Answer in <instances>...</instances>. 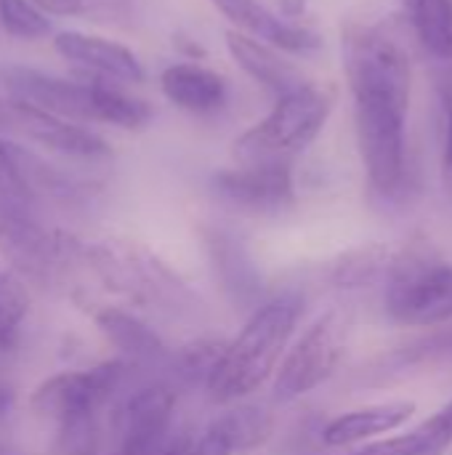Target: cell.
Returning <instances> with one entry per match:
<instances>
[{"instance_id": "4fadbf2b", "label": "cell", "mask_w": 452, "mask_h": 455, "mask_svg": "<svg viewBox=\"0 0 452 455\" xmlns=\"http://www.w3.org/2000/svg\"><path fill=\"white\" fill-rule=\"evenodd\" d=\"M213 189L232 205L253 213H277L296 197L293 173L288 163L240 165L213 176Z\"/></svg>"}, {"instance_id": "7402d4cb", "label": "cell", "mask_w": 452, "mask_h": 455, "mask_svg": "<svg viewBox=\"0 0 452 455\" xmlns=\"http://www.w3.org/2000/svg\"><path fill=\"white\" fill-rule=\"evenodd\" d=\"M397 251L389 245H365L349 251L336 264V283L338 288H365L376 283L381 275H389L394 267Z\"/></svg>"}, {"instance_id": "d6986e66", "label": "cell", "mask_w": 452, "mask_h": 455, "mask_svg": "<svg viewBox=\"0 0 452 455\" xmlns=\"http://www.w3.org/2000/svg\"><path fill=\"white\" fill-rule=\"evenodd\" d=\"M91 317H93L96 328L104 333V339L115 349H120L125 357H131L136 363H157V360L168 357L163 339L133 312H128L123 307H96L91 312Z\"/></svg>"}, {"instance_id": "9a60e30c", "label": "cell", "mask_w": 452, "mask_h": 455, "mask_svg": "<svg viewBox=\"0 0 452 455\" xmlns=\"http://www.w3.org/2000/svg\"><path fill=\"white\" fill-rule=\"evenodd\" d=\"M210 3L229 19L232 29L264 40L280 51L306 53L322 45V37L314 29L301 27L285 16H277L258 0H210Z\"/></svg>"}, {"instance_id": "2e32d148", "label": "cell", "mask_w": 452, "mask_h": 455, "mask_svg": "<svg viewBox=\"0 0 452 455\" xmlns=\"http://www.w3.org/2000/svg\"><path fill=\"white\" fill-rule=\"evenodd\" d=\"M226 51L234 59V64L261 88L272 91L277 99L285 96L288 91L298 88L301 83H306L301 77V72L296 69L293 61H288L282 56L280 48L256 40L245 32L237 29H226Z\"/></svg>"}, {"instance_id": "d4e9b609", "label": "cell", "mask_w": 452, "mask_h": 455, "mask_svg": "<svg viewBox=\"0 0 452 455\" xmlns=\"http://www.w3.org/2000/svg\"><path fill=\"white\" fill-rule=\"evenodd\" d=\"M0 27L19 40H40L51 35L48 16L32 0H0Z\"/></svg>"}, {"instance_id": "6da1fadb", "label": "cell", "mask_w": 452, "mask_h": 455, "mask_svg": "<svg viewBox=\"0 0 452 455\" xmlns=\"http://www.w3.org/2000/svg\"><path fill=\"white\" fill-rule=\"evenodd\" d=\"M301 312L304 301L293 291H285L258 307L240 333L226 341L224 355L205 384L208 397L218 405H237L274 379L285 352L290 349Z\"/></svg>"}, {"instance_id": "1f68e13d", "label": "cell", "mask_w": 452, "mask_h": 455, "mask_svg": "<svg viewBox=\"0 0 452 455\" xmlns=\"http://www.w3.org/2000/svg\"><path fill=\"white\" fill-rule=\"evenodd\" d=\"M5 408H8V392H5V389L0 387V413H3Z\"/></svg>"}, {"instance_id": "4dcf8cb0", "label": "cell", "mask_w": 452, "mask_h": 455, "mask_svg": "<svg viewBox=\"0 0 452 455\" xmlns=\"http://www.w3.org/2000/svg\"><path fill=\"white\" fill-rule=\"evenodd\" d=\"M280 8L285 19H298L304 13V0H280Z\"/></svg>"}, {"instance_id": "8992f818", "label": "cell", "mask_w": 452, "mask_h": 455, "mask_svg": "<svg viewBox=\"0 0 452 455\" xmlns=\"http://www.w3.org/2000/svg\"><path fill=\"white\" fill-rule=\"evenodd\" d=\"M344 67L354 96L370 93L410 109L413 64L408 48L378 27L349 24L344 29Z\"/></svg>"}, {"instance_id": "7c38bea8", "label": "cell", "mask_w": 452, "mask_h": 455, "mask_svg": "<svg viewBox=\"0 0 452 455\" xmlns=\"http://www.w3.org/2000/svg\"><path fill=\"white\" fill-rule=\"evenodd\" d=\"M176 392L168 384H149L133 392L115 413V451L109 455H152L173 437Z\"/></svg>"}, {"instance_id": "f1b7e54d", "label": "cell", "mask_w": 452, "mask_h": 455, "mask_svg": "<svg viewBox=\"0 0 452 455\" xmlns=\"http://www.w3.org/2000/svg\"><path fill=\"white\" fill-rule=\"evenodd\" d=\"M445 112H448V120H445V165L452 171V83L445 93Z\"/></svg>"}, {"instance_id": "5bb4252c", "label": "cell", "mask_w": 452, "mask_h": 455, "mask_svg": "<svg viewBox=\"0 0 452 455\" xmlns=\"http://www.w3.org/2000/svg\"><path fill=\"white\" fill-rule=\"evenodd\" d=\"M53 48L80 69H85L91 77L101 80H117V83H141L144 80V67L139 56L109 37L101 35H88V32H56L53 35Z\"/></svg>"}, {"instance_id": "ac0fdd59", "label": "cell", "mask_w": 452, "mask_h": 455, "mask_svg": "<svg viewBox=\"0 0 452 455\" xmlns=\"http://www.w3.org/2000/svg\"><path fill=\"white\" fill-rule=\"evenodd\" d=\"M160 88L165 99L189 112V115H210L226 104V80L197 61H178L163 69Z\"/></svg>"}, {"instance_id": "4316f807", "label": "cell", "mask_w": 452, "mask_h": 455, "mask_svg": "<svg viewBox=\"0 0 452 455\" xmlns=\"http://www.w3.org/2000/svg\"><path fill=\"white\" fill-rule=\"evenodd\" d=\"M45 16H112L125 0H32Z\"/></svg>"}, {"instance_id": "44dd1931", "label": "cell", "mask_w": 452, "mask_h": 455, "mask_svg": "<svg viewBox=\"0 0 452 455\" xmlns=\"http://www.w3.org/2000/svg\"><path fill=\"white\" fill-rule=\"evenodd\" d=\"M408 13L421 45L432 56L452 61V0H416Z\"/></svg>"}, {"instance_id": "cb8c5ba5", "label": "cell", "mask_w": 452, "mask_h": 455, "mask_svg": "<svg viewBox=\"0 0 452 455\" xmlns=\"http://www.w3.org/2000/svg\"><path fill=\"white\" fill-rule=\"evenodd\" d=\"M448 451H452L450 440L442 437L429 421H424L418 429H413L408 435L368 443L354 455H445Z\"/></svg>"}, {"instance_id": "f546056e", "label": "cell", "mask_w": 452, "mask_h": 455, "mask_svg": "<svg viewBox=\"0 0 452 455\" xmlns=\"http://www.w3.org/2000/svg\"><path fill=\"white\" fill-rule=\"evenodd\" d=\"M429 424H432L442 437H448L452 445V403H448L440 413H434V416L429 419Z\"/></svg>"}, {"instance_id": "30bf717a", "label": "cell", "mask_w": 452, "mask_h": 455, "mask_svg": "<svg viewBox=\"0 0 452 455\" xmlns=\"http://www.w3.org/2000/svg\"><path fill=\"white\" fill-rule=\"evenodd\" d=\"M128 376V363L109 360L83 371H67L45 379L29 397L37 416L61 424L99 416Z\"/></svg>"}, {"instance_id": "603a6c76", "label": "cell", "mask_w": 452, "mask_h": 455, "mask_svg": "<svg viewBox=\"0 0 452 455\" xmlns=\"http://www.w3.org/2000/svg\"><path fill=\"white\" fill-rule=\"evenodd\" d=\"M27 315L29 293L24 283L11 272H0V352H11L19 344Z\"/></svg>"}, {"instance_id": "3957f363", "label": "cell", "mask_w": 452, "mask_h": 455, "mask_svg": "<svg viewBox=\"0 0 452 455\" xmlns=\"http://www.w3.org/2000/svg\"><path fill=\"white\" fill-rule=\"evenodd\" d=\"M338 91L330 83H301L274 101L269 115L234 139L232 152L240 165L288 163L304 152L325 128Z\"/></svg>"}, {"instance_id": "ba28073f", "label": "cell", "mask_w": 452, "mask_h": 455, "mask_svg": "<svg viewBox=\"0 0 452 455\" xmlns=\"http://www.w3.org/2000/svg\"><path fill=\"white\" fill-rule=\"evenodd\" d=\"M405 117L408 109L384 96H354L357 144L370 184L394 195L405 181Z\"/></svg>"}, {"instance_id": "5b68a950", "label": "cell", "mask_w": 452, "mask_h": 455, "mask_svg": "<svg viewBox=\"0 0 452 455\" xmlns=\"http://www.w3.org/2000/svg\"><path fill=\"white\" fill-rule=\"evenodd\" d=\"M386 312L405 328H434L452 320V264L421 248L397 251L386 285Z\"/></svg>"}, {"instance_id": "9c48e42d", "label": "cell", "mask_w": 452, "mask_h": 455, "mask_svg": "<svg viewBox=\"0 0 452 455\" xmlns=\"http://www.w3.org/2000/svg\"><path fill=\"white\" fill-rule=\"evenodd\" d=\"M0 256L29 280H48L56 269L83 259V243L43 227L29 208L0 203Z\"/></svg>"}, {"instance_id": "ffe728a7", "label": "cell", "mask_w": 452, "mask_h": 455, "mask_svg": "<svg viewBox=\"0 0 452 455\" xmlns=\"http://www.w3.org/2000/svg\"><path fill=\"white\" fill-rule=\"evenodd\" d=\"M210 427L229 443V448L237 455L261 448L272 437V429H274L272 416L256 405H234L224 411L221 416H216Z\"/></svg>"}, {"instance_id": "277c9868", "label": "cell", "mask_w": 452, "mask_h": 455, "mask_svg": "<svg viewBox=\"0 0 452 455\" xmlns=\"http://www.w3.org/2000/svg\"><path fill=\"white\" fill-rule=\"evenodd\" d=\"M80 261L104 283L107 291L128 299L136 307L184 312L194 304L186 283H181V277L165 261L139 243L117 237L83 243Z\"/></svg>"}, {"instance_id": "83f0119b", "label": "cell", "mask_w": 452, "mask_h": 455, "mask_svg": "<svg viewBox=\"0 0 452 455\" xmlns=\"http://www.w3.org/2000/svg\"><path fill=\"white\" fill-rule=\"evenodd\" d=\"M192 445H194V435L178 432V435H173L157 453L152 455H192Z\"/></svg>"}, {"instance_id": "484cf974", "label": "cell", "mask_w": 452, "mask_h": 455, "mask_svg": "<svg viewBox=\"0 0 452 455\" xmlns=\"http://www.w3.org/2000/svg\"><path fill=\"white\" fill-rule=\"evenodd\" d=\"M224 341L218 339H200L194 344H189L186 349L178 352V360H176V368H178V376L189 384H208L213 368L218 365L221 355H224Z\"/></svg>"}, {"instance_id": "d6a6232c", "label": "cell", "mask_w": 452, "mask_h": 455, "mask_svg": "<svg viewBox=\"0 0 452 455\" xmlns=\"http://www.w3.org/2000/svg\"><path fill=\"white\" fill-rule=\"evenodd\" d=\"M402 3H405V8H408V5H413L416 0H402Z\"/></svg>"}, {"instance_id": "7a4b0ae2", "label": "cell", "mask_w": 452, "mask_h": 455, "mask_svg": "<svg viewBox=\"0 0 452 455\" xmlns=\"http://www.w3.org/2000/svg\"><path fill=\"white\" fill-rule=\"evenodd\" d=\"M0 85L5 88V96L29 101L75 123H104L123 131H139L152 117L147 101L123 93L101 77L64 80L29 67H0Z\"/></svg>"}, {"instance_id": "8fae6325", "label": "cell", "mask_w": 452, "mask_h": 455, "mask_svg": "<svg viewBox=\"0 0 452 455\" xmlns=\"http://www.w3.org/2000/svg\"><path fill=\"white\" fill-rule=\"evenodd\" d=\"M0 133H16L69 160L96 163L112 157V147L107 144V139H101L88 125L59 117L48 109H40L13 96L0 99Z\"/></svg>"}, {"instance_id": "e0dca14e", "label": "cell", "mask_w": 452, "mask_h": 455, "mask_svg": "<svg viewBox=\"0 0 452 455\" xmlns=\"http://www.w3.org/2000/svg\"><path fill=\"white\" fill-rule=\"evenodd\" d=\"M413 413H416V403H410V400L365 405V408L336 416L322 429V443L328 448H349V445H360V443H376L378 437L402 429L413 419Z\"/></svg>"}, {"instance_id": "52a82bcc", "label": "cell", "mask_w": 452, "mask_h": 455, "mask_svg": "<svg viewBox=\"0 0 452 455\" xmlns=\"http://www.w3.org/2000/svg\"><path fill=\"white\" fill-rule=\"evenodd\" d=\"M346 344L349 317L338 309L320 315L285 352V360L272 384L274 403H296L330 381L346 357Z\"/></svg>"}]
</instances>
